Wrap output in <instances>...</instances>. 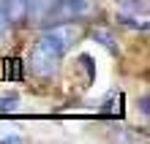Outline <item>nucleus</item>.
<instances>
[{
  "label": "nucleus",
  "instance_id": "f257e3e1",
  "mask_svg": "<svg viewBox=\"0 0 150 144\" xmlns=\"http://www.w3.org/2000/svg\"><path fill=\"white\" fill-rule=\"evenodd\" d=\"M74 38H76L74 22H55L36 41V46L30 49V68H33V74L52 76L57 71V63L63 60L66 49L74 44Z\"/></svg>",
  "mask_w": 150,
  "mask_h": 144
},
{
  "label": "nucleus",
  "instance_id": "20e7f679",
  "mask_svg": "<svg viewBox=\"0 0 150 144\" xmlns=\"http://www.w3.org/2000/svg\"><path fill=\"white\" fill-rule=\"evenodd\" d=\"M19 71H22L19 60H8V63H6V76H11V79H19V76H22Z\"/></svg>",
  "mask_w": 150,
  "mask_h": 144
},
{
  "label": "nucleus",
  "instance_id": "f03ea898",
  "mask_svg": "<svg viewBox=\"0 0 150 144\" xmlns=\"http://www.w3.org/2000/svg\"><path fill=\"white\" fill-rule=\"evenodd\" d=\"M90 14V0H55L47 8V22H74Z\"/></svg>",
  "mask_w": 150,
  "mask_h": 144
},
{
  "label": "nucleus",
  "instance_id": "39448f33",
  "mask_svg": "<svg viewBox=\"0 0 150 144\" xmlns=\"http://www.w3.org/2000/svg\"><path fill=\"white\" fill-rule=\"evenodd\" d=\"M16 106V98H6V101H0V109H14Z\"/></svg>",
  "mask_w": 150,
  "mask_h": 144
},
{
  "label": "nucleus",
  "instance_id": "7ed1b4c3",
  "mask_svg": "<svg viewBox=\"0 0 150 144\" xmlns=\"http://www.w3.org/2000/svg\"><path fill=\"white\" fill-rule=\"evenodd\" d=\"M93 41H98V44H104V46H107V49H117V41H115L112 38V33L107 30V27H96L93 30Z\"/></svg>",
  "mask_w": 150,
  "mask_h": 144
}]
</instances>
